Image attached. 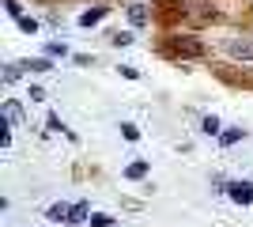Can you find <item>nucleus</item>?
<instances>
[{
    "label": "nucleus",
    "mask_w": 253,
    "mask_h": 227,
    "mask_svg": "<svg viewBox=\"0 0 253 227\" xmlns=\"http://www.w3.org/2000/svg\"><path fill=\"white\" fill-rule=\"evenodd\" d=\"M163 53L174 57V61H197V57H204V42H197L189 34H167L163 38Z\"/></svg>",
    "instance_id": "1"
},
{
    "label": "nucleus",
    "mask_w": 253,
    "mask_h": 227,
    "mask_svg": "<svg viewBox=\"0 0 253 227\" xmlns=\"http://www.w3.org/2000/svg\"><path fill=\"white\" fill-rule=\"evenodd\" d=\"M227 57L234 61H253V34H238V38H227Z\"/></svg>",
    "instance_id": "2"
},
{
    "label": "nucleus",
    "mask_w": 253,
    "mask_h": 227,
    "mask_svg": "<svg viewBox=\"0 0 253 227\" xmlns=\"http://www.w3.org/2000/svg\"><path fill=\"white\" fill-rule=\"evenodd\" d=\"M227 197H231L234 205H253V182H250V178H234V182H227Z\"/></svg>",
    "instance_id": "3"
},
{
    "label": "nucleus",
    "mask_w": 253,
    "mask_h": 227,
    "mask_svg": "<svg viewBox=\"0 0 253 227\" xmlns=\"http://www.w3.org/2000/svg\"><path fill=\"white\" fill-rule=\"evenodd\" d=\"M72 212H76V205H49L45 220H53V224H72Z\"/></svg>",
    "instance_id": "4"
},
{
    "label": "nucleus",
    "mask_w": 253,
    "mask_h": 227,
    "mask_svg": "<svg viewBox=\"0 0 253 227\" xmlns=\"http://www.w3.org/2000/svg\"><path fill=\"white\" fill-rule=\"evenodd\" d=\"M238 140H246V129H242V125H231V129L219 133V144H223V148H234Z\"/></svg>",
    "instance_id": "5"
},
{
    "label": "nucleus",
    "mask_w": 253,
    "mask_h": 227,
    "mask_svg": "<svg viewBox=\"0 0 253 227\" xmlns=\"http://www.w3.org/2000/svg\"><path fill=\"white\" fill-rule=\"evenodd\" d=\"M106 11H110L106 4H98V8H87L84 15H80V27H95V23H102V19H106Z\"/></svg>",
    "instance_id": "6"
},
{
    "label": "nucleus",
    "mask_w": 253,
    "mask_h": 227,
    "mask_svg": "<svg viewBox=\"0 0 253 227\" xmlns=\"http://www.w3.org/2000/svg\"><path fill=\"white\" fill-rule=\"evenodd\" d=\"M128 19H132V27H144V23H151L148 4H128Z\"/></svg>",
    "instance_id": "7"
},
{
    "label": "nucleus",
    "mask_w": 253,
    "mask_h": 227,
    "mask_svg": "<svg viewBox=\"0 0 253 227\" xmlns=\"http://www.w3.org/2000/svg\"><path fill=\"white\" fill-rule=\"evenodd\" d=\"M148 171H151L148 159H136V163H128V167H125V178H128V182H140V178H148Z\"/></svg>",
    "instance_id": "8"
},
{
    "label": "nucleus",
    "mask_w": 253,
    "mask_h": 227,
    "mask_svg": "<svg viewBox=\"0 0 253 227\" xmlns=\"http://www.w3.org/2000/svg\"><path fill=\"white\" fill-rule=\"evenodd\" d=\"M27 72H53V57H34V61H23Z\"/></svg>",
    "instance_id": "9"
},
{
    "label": "nucleus",
    "mask_w": 253,
    "mask_h": 227,
    "mask_svg": "<svg viewBox=\"0 0 253 227\" xmlns=\"http://www.w3.org/2000/svg\"><path fill=\"white\" fill-rule=\"evenodd\" d=\"M23 72H27V68H23V61H11V65H4V87H11Z\"/></svg>",
    "instance_id": "10"
},
{
    "label": "nucleus",
    "mask_w": 253,
    "mask_h": 227,
    "mask_svg": "<svg viewBox=\"0 0 253 227\" xmlns=\"http://www.w3.org/2000/svg\"><path fill=\"white\" fill-rule=\"evenodd\" d=\"M4 118H8L11 125H23V110H19V102H15V98H8V102H4Z\"/></svg>",
    "instance_id": "11"
},
{
    "label": "nucleus",
    "mask_w": 253,
    "mask_h": 227,
    "mask_svg": "<svg viewBox=\"0 0 253 227\" xmlns=\"http://www.w3.org/2000/svg\"><path fill=\"white\" fill-rule=\"evenodd\" d=\"M201 133H208V136H219L223 133V125H219V118H215V114H208V118L201 121Z\"/></svg>",
    "instance_id": "12"
},
{
    "label": "nucleus",
    "mask_w": 253,
    "mask_h": 227,
    "mask_svg": "<svg viewBox=\"0 0 253 227\" xmlns=\"http://www.w3.org/2000/svg\"><path fill=\"white\" fill-rule=\"evenodd\" d=\"M132 42H136L132 31H114V34H110V45H117V49H121V45H132Z\"/></svg>",
    "instance_id": "13"
},
{
    "label": "nucleus",
    "mask_w": 253,
    "mask_h": 227,
    "mask_svg": "<svg viewBox=\"0 0 253 227\" xmlns=\"http://www.w3.org/2000/svg\"><path fill=\"white\" fill-rule=\"evenodd\" d=\"M87 224H91V227H114V216H110V212H91Z\"/></svg>",
    "instance_id": "14"
},
{
    "label": "nucleus",
    "mask_w": 253,
    "mask_h": 227,
    "mask_svg": "<svg viewBox=\"0 0 253 227\" xmlns=\"http://www.w3.org/2000/svg\"><path fill=\"white\" fill-rule=\"evenodd\" d=\"M45 57H68V45L64 42H45Z\"/></svg>",
    "instance_id": "15"
},
{
    "label": "nucleus",
    "mask_w": 253,
    "mask_h": 227,
    "mask_svg": "<svg viewBox=\"0 0 253 227\" xmlns=\"http://www.w3.org/2000/svg\"><path fill=\"white\" fill-rule=\"evenodd\" d=\"M19 23V31H27V34H38V19L34 15H23V19H15Z\"/></svg>",
    "instance_id": "16"
},
{
    "label": "nucleus",
    "mask_w": 253,
    "mask_h": 227,
    "mask_svg": "<svg viewBox=\"0 0 253 227\" xmlns=\"http://www.w3.org/2000/svg\"><path fill=\"white\" fill-rule=\"evenodd\" d=\"M4 11H8L11 19H23V4L19 0H4Z\"/></svg>",
    "instance_id": "17"
},
{
    "label": "nucleus",
    "mask_w": 253,
    "mask_h": 227,
    "mask_svg": "<svg viewBox=\"0 0 253 227\" xmlns=\"http://www.w3.org/2000/svg\"><path fill=\"white\" fill-rule=\"evenodd\" d=\"M121 136H125V140H140V129L132 121H125V125H121Z\"/></svg>",
    "instance_id": "18"
},
{
    "label": "nucleus",
    "mask_w": 253,
    "mask_h": 227,
    "mask_svg": "<svg viewBox=\"0 0 253 227\" xmlns=\"http://www.w3.org/2000/svg\"><path fill=\"white\" fill-rule=\"evenodd\" d=\"M45 125H49V133H61V129H64V121L57 118V114H49V118H45Z\"/></svg>",
    "instance_id": "19"
},
{
    "label": "nucleus",
    "mask_w": 253,
    "mask_h": 227,
    "mask_svg": "<svg viewBox=\"0 0 253 227\" xmlns=\"http://www.w3.org/2000/svg\"><path fill=\"white\" fill-rule=\"evenodd\" d=\"M121 76H125V80H140V68L136 65H121Z\"/></svg>",
    "instance_id": "20"
},
{
    "label": "nucleus",
    "mask_w": 253,
    "mask_h": 227,
    "mask_svg": "<svg viewBox=\"0 0 253 227\" xmlns=\"http://www.w3.org/2000/svg\"><path fill=\"white\" fill-rule=\"evenodd\" d=\"M31 102H45V91H42V87H31Z\"/></svg>",
    "instance_id": "21"
}]
</instances>
